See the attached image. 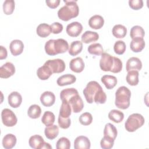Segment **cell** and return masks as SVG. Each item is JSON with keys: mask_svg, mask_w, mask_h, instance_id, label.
I'll list each match as a JSON object with an SVG mask.
<instances>
[{"mask_svg": "<svg viewBox=\"0 0 149 149\" xmlns=\"http://www.w3.org/2000/svg\"><path fill=\"white\" fill-rule=\"evenodd\" d=\"M122 61L110 54L103 52L100 60V67L104 72H111L112 73H119L122 69Z\"/></svg>", "mask_w": 149, "mask_h": 149, "instance_id": "obj_1", "label": "cell"}, {"mask_svg": "<svg viewBox=\"0 0 149 149\" xmlns=\"http://www.w3.org/2000/svg\"><path fill=\"white\" fill-rule=\"evenodd\" d=\"M65 5L58 11V17L63 21H68L78 16L79 8L77 4V1L63 0Z\"/></svg>", "mask_w": 149, "mask_h": 149, "instance_id": "obj_2", "label": "cell"}, {"mask_svg": "<svg viewBox=\"0 0 149 149\" xmlns=\"http://www.w3.org/2000/svg\"><path fill=\"white\" fill-rule=\"evenodd\" d=\"M45 51L47 54L51 56L66 52L69 49L67 41L63 38L49 40L45 44Z\"/></svg>", "mask_w": 149, "mask_h": 149, "instance_id": "obj_3", "label": "cell"}, {"mask_svg": "<svg viewBox=\"0 0 149 149\" xmlns=\"http://www.w3.org/2000/svg\"><path fill=\"white\" fill-rule=\"evenodd\" d=\"M131 92L130 90L125 87H119L115 93V104L119 109H126L130 105Z\"/></svg>", "mask_w": 149, "mask_h": 149, "instance_id": "obj_4", "label": "cell"}, {"mask_svg": "<svg viewBox=\"0 0 149 149\" xmlns=\"http://www.w3.org/2000/svg\"><path fill=\"white\" fill-rule=\"evenodd\" d=\"M144 122V118L141 114L137 113H132L127 119L125 123V127L127 132H134L141 127Z\"/></svg>", "mask_w": 149, "mask_h": 149, "instance_id": "obj_5", "label": "cell"}, {"mask_svg": "<svg viewBox=\"0 0 149 149\" xmlns=\"http://www.w3.org/2000/svg\"><path fill=\"white\" fill-rule=\"evenodd\" d=\"M101 88H102L100 84L96 81L88 82L83 91L87 102L89 104H92L94 102V98L96 93Z\"/></svg>", "mask_w": 149, "mask_h": 149, "instance_id": "obj_6", "label": "cell"}, {"mask_svg": "<svg viewBox=\"0 0 149 149\" xmlns=\"http://www.w3.org/2000/svg\"><path fill=\"white\" fill-rule=\"evenodd\" d=\"M1 119L3 124L7 127H12L17 122L16 115L12 110L8 108H5L2 111Z\"/></svg>", "mask_w": 149, "mask_h": 149, "instance_id": "obj_7", "label": "cell"}, {"mask_svg": "<svg viewBox=\"0 0 149 149\" xmlns=\"http://www.w3.org/2000/svg\"><path fill=\"white\" fill-rule=\"evenodd\" d=\"M44 65L48 66L52 73H59L63 72L65 69V63L62 59H54L47 61Z\"/></svg>", "mask_w": 149, "mask_h": 149, "instance_id": "obj_8", "label": "cell"}, {"mask_svg": "<svg viewBox=\"0 0 149 149\" xmlns=\"http://www.w3.org/2000/svg\"><path fill=\"white\" fill-rule=\"evenodd\" d=\"M83 30L82 24L78 22H73L68 24L66 26V31L67 34L72 37L79 36Z\"/></svg>", "mask_w": 149, "mask_h": 149, "instance_id": "obj_9", "label": "cell"}, {"mask_svg": "<svg viewBox=\"0 0 149 149\" xmlns=\"http://www.w3.org/2000/svg\"><path fill=\"white\" fill-rule=\"evenodd\" d=\"M68 102L70 105L73 112L74 113L80 112L84 107V102L79 94L72 97L68 101Z\"/></svg>", "mask_w": 149, "mask_h": 149, "instance_id": "obj_10", "label": "cell"}, {"mask_svg": "<svg viewBox=\"0 0 149 149\" xmlns=\"http://www.w3.org/2000/svg\"><path fill=\"white\" fill-rule=\"evenodd\" d=\"M15 73V67L11 62H8L0 68V77L7 79L12 76Z\"/></svg>", "mask_w": 149, "mask_h": 149, "instance_id": "obj_11", "label": "cell"}, {"mask_svg": "<svg viewBox=\"0 0 149 149\" xmlns=\"http://www.w3.org/2000/svg\"><path fill=\"white\" fill-rule=\"evenodd\" d=\"M90 147V141L86 136H80L74 140V148L75 149H89Z\"/></svg>", "mask_w": 149, "mask_h": 149, "instance_id": "obj_12", "label": "cell"}, {"mask_svg": "<svg viewBox=\"0 0 149 149\" xmlns=\"http://www.w3.org/2000/svg\"><path fill=\"white\" fill-rule=\"evenodd\" d=\"M40 101L44 106L51 107L55 103V96L51 91H44L40 96Z\"/></svg>", "mask_w": 149, "mask_h": 149, "instance_id": "obj_13", "label": "cell"}, {"mask_svg": "<svg viewBox=\"0 0 149 149\" xmlns=\"http://www.w3.org/2000/svg\"><path fill=\"white\" fill-rule=\"evenodd\" d=\"M84 62L80 57H77L72 59L69 63L70 70L75 73L81 72L84 68Z\"/></svg>", "mask_w": 149, "mask_h": 149, "instance_id": "obj_14", "label": "cell"}, {"mask_svg": "<svg viewBox=\"0 0 149 149\" xmlns=\"http://www.w3.org/2000/svg\"><path fill=\"white\" fill-rule=\"evenodd\" d=\"M142 68V63L137 57L130 58L126 62V69L127 72L130 70H140Z\"/></svg>", "mask_w": 149, "mask_h": 149, "instance_id": "obj_15", "label": "cell"}, {"mask_svg": "<svg viewBox=\"0 0 149 149\" xmlns=\"http://www.w3.org/2000/svg\"><path fill=\"white\" fill-rule=\"evenodd\" d=\"M8 104L11 107L16 108L21 105L22 102V97L19 93L17 91H13L8 95Z\"/></svg>", "mask_w": 149, "mask_h": 149, "instance_id": "obj_16", "label": "cell"}, {"mask_svg": "<svg viewBox=\"0 0 149 149\" xmlns=\"http://www.w3.org/2000/svg\"><path fill=\"white\" fill-rule=\"evenodd\" d=\"M9 49L13 56H17L23 52L24 49L23 42L20 40H14L10 42Z\"/></svg>", "mask_w": 149, "mask_h": 149, "instance_id": "obj_17", "label": "cell"}, {"mask_svg": "<svg viewBox=\"0 0 149 149\" xmlns=\"http://www.w3.org/2000/svg\"><path fill=\"white\" fill-rule=\"evenodd\" d=\"M146 43L143 38L136 37L133 38L130 44V48L134 52H139L145 47Z\"/></svg>", "mask_w": 149, "mask_h": 149, "instance_id": "obj_18", "label": "cell"}, {"mask_svg": "<svg viewBox=\"0 0 149 149\" xmlns=\"http://www.w3.org/2000/svg\"><path fill=\"white\" fill-rule=\"evenodd\" d=\"M104 24V18L99 15H95L91 16L88 20V24L91 29H100Z\"/></svg>", "mask_w": 149, "mask_h": 149, "instance_id": "obj_19", "label": "cell"}, {"mask_svg": "<svg viewBox=\"0 0 149 149\" xmlns=\"http://www.w3.org/2000/svg\"><path fill=\"white\" fill-rule=\"evenodd\" d=\"M44 142L42 137L38 134H35L31 136L29 140V146L34 149H41Z\"/></svg>", "mask_w": 149, "mask_h": 149, "instance_id": "obj_20", "label": "cell"}, {"mask_svg": "<svg viewBox=\"0 0 149 149\" xmlns=\"http://www.w3.org/2000/svg\"><path fill=\"white\" fill-rule=\"evenodd\" d=\"M17 139L16 136L11 133L6 134L2 141V146L5 149H11L14 147L16 144Z\"/></svg>", "mask_w": 149, "mask_h": 149, "instance_id": "obj_21", "label": "cell"}, {"mask_svg": "<svg viewBox=\"0 0 149 149\" xmlns=\"http://www.w3.org/2000/svg\"><path fill=\"white\" fill-rule=\"evenodd\" d=\"M118 134V131L116 127L111 123L105 125L104 130V136L110 139L115 140Z\"/></svg>", "mask_w": 149, "mask_h": 149, "instance_id": "obj_22", "label": "cell"}, {"mask_svg": "<svg viewBox=\"0 0 149 149\" xmlns=\"http://www.w3.org/2000/svg\"><path fill=\"white\" fill-rule=\"evenodd\" d=\"M76 80V77L71 74H66L59 77L56 83L59 86H64L74 83Z\"/></svg>", "mask_w": 149, "mask_h": 149, "instance_id": "obj_23", "label": "cell"}, {"mask_svg": "<svg viewBox=\"0 0 149 149\" xmlns=\"http://www.w3.org/2000/svg\"><path fill=\"white\" fill-rule=\"evenodd\" d=\"M99 38V35L97 32L92 31H85L81 37V41L86 44L96 41Z\"/></svg>", "mask_w": 149, "mask_h": 149, "instance_id": "obj_24", "label": "cell"}, {"mask_svg": "<svg viewBox=\"0 0 149 149\" xmlns=\"http://www.w3.org/2000/svg\"><path fill=\"white\" fill-rule=\"evenodd\" d=\"M51 32L52 30L51 26L47 23H41L36 29V33L37 35L42 38L48 37Z\"/></svg>", "mask_w": 149, "mask_h": 149, "instance_id": "obj_25", "label": "cell"}, {"mask_svg": "<svg viewBox=\"0 0 149 149\" xmlns=\"http://www.w3.org/2000/svg\"><path fill=\"white\" fill-rule=\"evenodd\" d=\"M52 74V72L50 68L44 64L43 66L40 67L37 70V75L38 77L42 80H47Z\"/></svg>", "mask_w": 149, "mask_h": 149, "instance_id": "obj_26", "label": "cell"}, {"mask_svg": "<svg viewBox=\"0 0 149 149\" xmlns=\"http://www.w3.org/2000/svg\"><path fill=\"white\" fill-rule=\"evenodd\" d=\"M44 133L45 137L49 139L53 140L55 139L59 134V128L56 125H52L46 126L44 129Z\"/></svg>", "mask_w": 149, "mask_h": 149, "instance_id": "obj_27", "label": "cell"}, {"mask_svg": "<svg viewBox=\"0 0 149 149\" xmlns=\"http://www.w3.org/2000/svg\"><path fill=\"white\" fill-rule=\"evenodd\" d=\"M101 81L108 89H112L117 84V79L115 76L112 75H104L101 77Z\"/></svg>", "mask_w": 149, "mask_h": 149, "instance_id": "obj_28", "label": "cell"}, {"mask_svg": "<svg viewBox=\"0 0 149 149\" xmlns=\"http://www.w3.org/2000/svg\"><path fill=\"white\" fill-rule=\"evenodd\" d=\"M77 90L74 88H68L62 90L60 93V98L62 101H67L74 95L78 94Z\"/></svg>", "mask_w": 149, "mask_h": 149, "instance_id": "obj_29", "label": "cell"}, {"mask_svg": "<svg viewBox=\"0 0 149 149\" xmlns=\"http://www.w3.org/2000/svg\"><path fill=\"white\" fill-rule=\"evenodd\" d=\"M112 34L114 37L118 38H122L125 37L127 33V29L125 26L122 24L115 25L112 30Z\"/></svg>", "mask_w": 149, "mask_h": 149, "instance_id": "obj_30", "label": "cell"}, {"mask_svg": "<svg viewBox=\"0 0 149 149\" xmlns=\"http://www.w3.org/2000/svg\"><path fill=\"white\" fill-rule=\"evenodd\" d=\"M83 49V44L80 41H73L69 48V54L72 56H76L81 52Z\"/></svg>", "mask_w": 149, "mask_h": 149, "instance_id": "obj_31", "label": "cell"}, {"mask_svg": "<svg viewBox=\"0 0 149 149\" xmlns=\"http://www.w3.org/2000/svg\"><path fill=\"white\" fill-rule=\"evenodd\" d=\"M139 72L137 70H130L127 72L126 77V81L130 86H136L138 84L139 80Z\"/></svg>", "mask_w": 149, "mask_h": 149, "instance_id": "obj_32", "label": "cell"}, {"mask_svg": "<svg viewBox=\"0 0 149 149\" xmlns=\"http://www.w3.org/2000/svg\"><path fill=\"white\" fill-rule=\"evenodd\" d=\"M72 113V108L69 103L67 101H62L60 110L59 116L63 118H69Z\"/></svg>", "mask_w": 149, "mask_h": 149, "instance_id": "obj_33", "label": "cell"}, {"mask_svg": "<svg viewBox=\"0 0 149 149\" xmlns=\"http://www.w3.org/2000/svg\"><path fill=\"white\" fill-rule=\"evenodd\" d=\"M108 118L115 123H118L123 120L124 118V114L122 112L119 110L112 109L109 112Z\"/></svg>", "mask_w": 149, "mask_h": 149, "instance_id": "obj_34", "label": "cell"}, {"mask_svg": "<svg viewBox=\"0 0 149 149\" xmlns=\"http://www.w3.org/2000/svg\"><path fill=\"white\" fill-rule=\"evenodd\" d=\"M41 109L38 105H31L28 109L27 115L31 119H37L40 116Z\"/></svg>", "mask_w": 149, "mask_h": 149, "instance_id": "obj_35", "label": "cell"}, {"mask_svg": "<svg viewBox=\"0 0 149 149\" xmlns=\"http://www.w3.org/2000/svg\"><path fill=\"white\" fill-rule=\"evenodd\" d=\"M55 120V115L51 111H45L41 118V122L46 126H48L54 124Z\"/></svg>", "mask_w": 149, "mask_h": 149, "instance_id": "obj_36", "label": "cell"}, {"mask_svg": "<svg viewBox=\"0 0 149 149\" xmlns=\"http://www.w3.org/2000/svg\"><path fill=\"white\" fill-rule=\"evenodd\" d=\"M87 50L90 54L94 55H101L104 52L102 46L100 43H93L90 45Z\"/></svg>", "mask_w": 149, "mask_h": 149, "instance_id": "obj_37", "label": "cell"}, {"mask_svg": "<svg viewBox=\"0 0 149 149\" xmlns=\"http://www.w3.org/2000/svg\"><path fill=\"white\" fill-rule=\"evenodd\" d=\"M145 35V31L143 28L140 26H134L132 27L130 32V36L132 39L140 37L143 38Z\"/></svg>", "mask_w": 149, "mask_h": 149, "instance_id": "obj_38", "label": "cell"}, {"mask_svg": "<svg viewBox=\"0 0 149 149\" xmlns=\"http://www.w3.org/2000/svg\"><path fill=\"white\" fill-rule=\"evenodd\" d=\"M15 1L13 0H6L3 3V11L7 15H11L15 9Z\"/></svg>", "mask_w": 149, "mask_h": 149, "instance_id": "obj_39", "label": "cell"}, {"mask_svg": "<svg viewBox=\"0 0 149 149\" xmlns=\"http://www.w3.org/2000/svg\"><path fill=\"white\" fill-rule=\"evenodd\" d=\"M70 147V140L65 137H62L59 139L56 143V148L57 149H69Z\"/></svg>", "mask_w": 149, "mask_h": 149, "instance_id": "obj_40", "label": "cell"}, {"mask_svg": "<svg viewBox=\"0 0 149 149\" xmlns=\"http://www.w3.org/2000/svg\"><path fill=\"white\" fill-rule=\"evenodd\" d=\"M126 44L124 41L118 40L116 41L113 45V50L118 55H122L126 51Z\"/></svg>", "mask_w": 149, "mask_h": 149, "instance_id": "obj_41", "label": "cell"}, {"mask_svg": "<svg viewBox=\"0 0 149 149\" xmlns=\"http://www.w3.org/2000/svg\"><path fill=\"white\" fill-rule=\"evenodd\" d=\"M93 121L92 115L89 112H84L82 113L79 117L80 123L84 126L90 125Z\"/></svg>", "mask_w": 149, "mask_h": 149, "instance_id": "obj_42", "label": "cell"}, {"mask_svg": "<svg viewBox=\"0 0 149 149\" xmlns=\"http://www.w3.org/2000/svg\"><path fill=\"white\" fill-rule=\"evenodd\" d=\"M107 100V95L102 88L100 89L95 94L94 98V102L96 104H104Z\"/></svg>", "mask_w": 149, "mask_h": 149, "instance_id": "obj_43", "label": "cell"}, {"mask_svg": "<svg viewBox=\"0 0 149 149\" xmlns=\"http://www.w3.org/2000/svg\"><path fill=\"white\" fill-rule=\"evenodd\" d=\"M114 141L104 136L100 141V146L103 149H111L113 146Z\"/></svg>", "mask_w": 149, "mask_h": 149, "instance_id": "obj_44", "label": "cell"}, {"mask_svg": "<svg viewBox=\"0 0 149 149\" xmlns=\"http://www.w3.org/2000/svg\"><path fill=\"white\" fill-rule=\"evenodd\" d=\"M58 125L59 127L62 129H68L69 127L71 124V120L70 118H63L61 116H58Z\"/></svg>", "mask_w": 149, "mask_h": 149, "instance_id": "obj_45", "label": "cell"}, {"mask_svg": "<svg viewBox=\"0 0 149 149\" xmlns=\"http://www.w3.org/2000/svg\"><path fill=\"white\" fill-rule=\"evenodd\" d=\"M129 6L134 10H139L143 8V1L142 0H129Z\"/></svg>", "mask_w": 149, "mask_h": 149, "instance_id": "obj_46", "label": "cell"}, {"mask_svg": "<svg viewBox=\"0 0 149 149\" xmlns=\"http://www.w3.org/2000/svg\"><path fill=\"white\" fill-rule=\"evenodd\" d=\"M51 28L53 34H59L63 30V25L59 22H54L51 25Z\"/></svg>", "mask_w": 149, "mask_h": 149, "instance_id": "obj_47", "label": "cell"}, {"mask_svg": "<svg viewBox=\"0 0 149 149\" xmlns=\"http://www.w3.org/2000/svg\"><path fill=\"white\" fill-rule=\"evenodd\" d=\"M45 3L49 8L54 9L59 6L60 0H47L45 1Z\"/></svg>", "mask_w": 149, "mask_h": 149, "instance_id": "obj_48", "label": "cell"}, {"mask_svg": "<svg viewBox=\"0 0 149 149\" xmlns=\"http://www.w3.org/2000/svg\"><path fill=\"white\" fill-rule=\"evenodd\" d=\"M8 55V52L6 48L3 47L2 45L0 46V59H6Z\"/></svg>", "mask_w": 149, "mask_h": 149, "instance_id": "obj_49", "label": "cell"}, {"mask_svg": "<svg viewBox=\"0 0 149 149\" xmlns=\"http://www.w3.org/2000/svg\"><path fill=\"white\" fill-rule=\"evenodd\" d=\"M42 148H52V146L49 143L44 142Z\"/></svg>", "mask_w": 149, "mask_h": 149, "instance_id": "obj_50", "label": "cell"}]
</instances>
